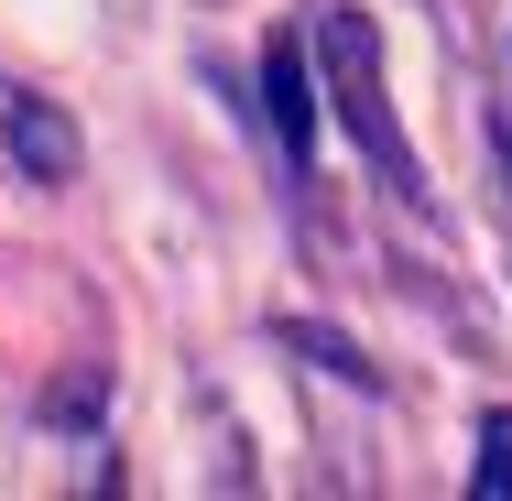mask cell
<instances>
[{
	"label": "cell",
	"mask_w": 512,
	"mask_h": 501,
	"mask_svg": "<svg viewBox=\"0 0 512 501\" xmlns=\"http://www.w3.org/2000/svg\"><path fill=\"white\" fill-rule=\"evenodd\" d=\"M316 66H327V99H338V120L360 131L371 175H382L404 207H436V197H425V164H414V142L393 131V99H382V33H371L360 11H316Z\"/></svg>",
	"instance_id": "1"
},
{
	"label": "cell",
	"mask_w": 512,
	"mask_h": 501,
	"mask_svg": "<svg viewBox=\"0 0 512 501\" xmlns=\"http://www.w3.org/2000/svg\"><path fill=\"white\" fill-rule=\"evenodd\" d=\"M0 142H11V164H22L33 186H66V175H77V131H66V109L33 99V88H11V77H0Z\"/></svg>",
	"instance_id": "2"
},
{
	"label": "cell",
	"mask_w": 512,
	"mask_h": 501,
	"mask_svg": "<svg viewBox=\"0 0 512 501\" xmlns=\"http://www.w3.org/2000/svg\"><path fill=\"white\" fill-rule=\"evenodd\" d=\"M262 109H273V142H284V164H306V153H316V88H306V44H273V55H262Z\"/></svg>",
	"instance_id": "3"
},
{
	"label": "cell",
	"mask_w": 512,
	"mask_h": 501,
	"mask_svg": "<svg viewBox=\"0 0 512 501\" xmlns=\"http://www.w3.org/2000/svg\"><path fill=\"white\" fill-rule=\"evenodd\" d=\"M480 501H512V414H480Z\"/></svg>",
	"instance_id": "4"
},
{
	"label": "cell",
	"mask_w": 512,
	"mask_h": 501,
	"mask_svg": "<svg viewBox=\"0 0 512 501\" xmlns=\"http://www.w3.org/2000/svg\"><path fill=\"white\" fill-rule=\"evenodd\" d=\"M502 164H512V131H502Z\"/></svg>",
	"instance_id": "5"
}]
</instances>
